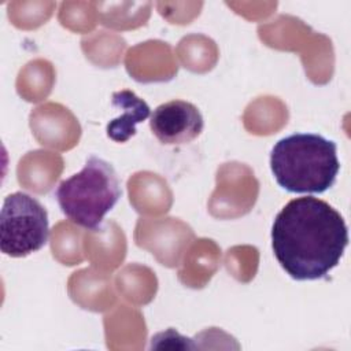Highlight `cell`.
<instances>
[{
  "label": "cell",
  "instance_id": "1",
  "mask_svg": "<svg viewBox=\"0 0 351 351\" xmlns=\"http://www.w3.org/2000/svg\"><path fill=\"white\" fill-rule=\"evenodd\" d=\"M348 229L329 203L303 196L289 200L271 226V248L280 266L298 281L319 280L339 265Z\"/></svg>",
  "mask_w": 351,
  "mask_h": 351
},
{
  "label": "cell",
  "instance_id": "2",
  "mask_svg": "<svg viewBox=\"0 0 351 351\" xmlns=\"http://www.w3.org/2000/svg\"><path fill=\"white\" fill-rule=\"evenodd\" d=\"M277 184L292 193H324L340 170L337 145L317 133H293L278 140L270 152Z\"/></svg>",
  "mask_w": 351,
  "mask_h": 351
},
{
  "label": "cell",
  "instance_id": "3",
  "mask_svg": "<svg viewBox=\"0 0 351 351\" xmlns=\"http://www.w3.org/2000/svg\"><path fill=\"white\" fill-rule=\"evenodd\" d=\"M122 195L119 178L111 163L89 156L80 173L63 180L55 197L62 213L75 225L96 230Z\"/></svg>",
  "mask_w": 351,
  "mask_h": 351
},
{
  "label": "cell",
  "instance_id": "4",
  "mask_svg": "<svg viewBox=\"0 0 351 351\" xmlns=\"http://www.w3.org/2000/svg\"><path fill=\"white\" fill-rule=\"evenodd\" d=\"M49 236L48 213L25 192L8 195L0 213V248L4 255L23 258L41 250Z\"/></svg>",
  "mask_w": 351,
  "mask_h": 351
},
{
  "label": "cell",
  "instance_id": "5",
  "mask_svg": "<svg viewBox=\"0 0 351 351\" xmlns=\"http://www.w3.org/2000/svg\"><path fill=\"white\" fill-rule=\"evenodd\" d=\"M199 108L185 100H170L158 106L149 117L152 134L165 145L188 144L203 132Z\"/></svg>",
  "mask_w": 351,
  "mask_h": 351
},
{
  "label": "cell",
  "instance_id": "6",
  "mask_svg": "<svg viewBox=\"0 0 351 351\" xmlns=\"http://www.w3.org/2000/svg\"><path fill=\"white\" fill-rule=\"evenodd\" d=\"M112 106L121 111V115L107 123V136L117 141L125 143L136 134V125L151 117L149 106L133 90L122 89L112 93Z\"/></svg>",
  "mask_w": 351,
  "mask_h": 351
},
{
  "label": "cell",
  "instance_id": "7",
  "mask_svg": "<svg viewBox=\"0 0 351 351\" xmlns=\"http://www.w3.org/2000/svg\"><path fill=\"white\" fill-rule=\"evenodd\" d=\"M188 340V337L181 336L176 329L170 328L152 336L151 348H193L195 346L189 344Z\"/></svg>",
  "mask_w": 351,
  "mask_h": 351
}]
</instances>
